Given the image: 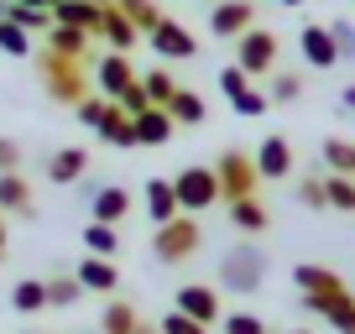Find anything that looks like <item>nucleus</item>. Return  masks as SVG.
<instances>
[{"label": "nucleus", "mask_w": 355, "mask_h": 334, "mask_svg": "<svg viewBox=\"0 0 355 334\" xmlns=\"http://www.w3.org/2000/svg\"><path fill=\"white\" fill-rule=\"evenodd\" d=\"M298 53H303V63L309 68H324V73H329L334 63H340V47H334V37H329V21H309L298 32Z\"/></svg>", "instance_id": "nucleus-11"}, {"label": "nucleus", "mask_w": 355, "mask_h": 334, "mask_svg": "<svg viewBox=\"0 0 355 334\" xmlns=\"http://www.w3.org/2000/svg\"><path fill=\"white\" fill-rule=\"evenodd\" d=\"M125 214H131V193H125L121 183H105V188L89 199V220H100V225H121Z\"/></svg>", "instance_id": "nucleus-18"}, {"label": "nucleus", "mask_w": 355, "mask_h": 334, "mask_svg": "<svg viewBox=\"0 0 355 334\" xmlns=\"http://www.w3.org/2000/svg\"><path fill=\"white\" fill-rule=\"evenodd\" d=\"M100 16H105V6H94V0H58L53 6L58 26H78V32H89V37H100Z\"/></svg>", "instance_id": "nucleus-16"}, {"label": "nucleus", "mask_w": 355, "mask_h": 334, "mask_svg": "<svg viewBox=\"0 0 355 334\" xmlns=\"http://www.w3.org/2000/svg\"><path fill=\"white\" fill-rule=\"evenodd\" d=\"M319 162H324V173L355 178V141H345V136H324V146H319Z\"/></svg>", "instance_id": "nucleus-25"}, {"label": "nucleus", "mask_w": 355, "mask_h": 334, "mask_svg": "<svg viewBox=\"0 0 355 334\" xmlns=\"http://www.w3.org/2000/svg\"><path fill=\"white\" fill-rule=\"evenodd\" d=\"M266 282V256H261V245H251V240H241V245H230L220 256V288L225 292H256Z\"/></svg>", "instance_id": "nucleus-4"}, {"label": "nucleus", "mask_w": 355, "mask_h": 334, "mask_svg": "<svg viewBox=\"0 0 355 334\" xmlns=\"http://www.w3.org/2000/svg\"><path fill=\"white\" fill-rule=\"evenodd\" d=\"M173 308L178 313H189V319H199L204 329L209 324L225 319V303H220V288H209V282H183V288L173 292Z\"/></svg>", "instance_id": "nucleus-7"}, {"label": "nucleus", "mask_w": 355, "mask_h": 334, "mask_svg": "<svg viewBox=\"0 0 355 334\" xmlns=\"http://www.w3.org/2000/svg\"><path fill=\"white\" fill-rule=\"evenodd\" d=\"M230 110H235V115H245V121H261V115L272 110V94H261V89L251 84V89H245L241 100H230Z\"/></svg>", "instance_id": "nucleus-38"}, {"label": "nucleus", "mask_w": 355, "mask_h": 334, "mask_svg": "<svg viewBox=\"0 0 355 334\" xmlns=\"http://www.w3.org/2000/svg\"><path fill=\"white\" fill-rule=\"evenodd\" d=\"M89 63H73V58H58V53H37V73H42V89L53 94L58 105H68L73 110L78 100L89 94V73H84Z\"/></svg>", "instance_id": "nucleus-1"}, {"label": "nucleus", "mask_w": 355, "mask_h": 334, "mask_svg": "<svg viewBox=\"0 0 355 334\" xmlns=\"http://www.w3.org/2000/svg\"><path fill=\"white\" fill-rule=\"evenodd\" d=\"M6 21H16V26H21V32H53V11H42V6H21V0H11V6H6Z\"/></svg>", "instance_id": "nucleus-31"}, {"label": "nucleus", "mask_w": 355, "mask_h": 334, "mask_svg": "<svg viewBox=\"0 0 355 334\" xmlns=\"http://www.w3.org/2000/svg\"><path fill=\"white\" fill-rule=\"evenodd\" d=\"M115 105H121V110L131 115V121H136L141 110H152V100H146V89H141V78H136V84H125V89L115 94Z\"/></svg>", "instance_id": "nucleus-41"}, {"label": "nucleus", "mask_w": 355, "mask_h": 334, "mask_svg": "<svg viewBox=\"0 0 355 334\" xmlns=\"http://www.w3.org/2000/svg\"><path fill=\"white\" fill-rule=\"evenodd\" d=\"M173 188H178V209L183 214H204L209 204H220V178H214V167H183L173 178Z\"/></svg>", "instance_id": "nucleus-5"}, {"label": "nucleus", "mask_w": 355, "mask_h": 334, "mask_svg": "<svg viewBox=\"0 0 355 334\" xmlns=\"http://www.w3.org/2000/svg\"><path fill=\"white\" fill-rule=\"evenodd\" d=\"M141 89H146V100H152L157 110H167V100L178 94V78L167 73V68H152V73H141Z\"/></svg>", "instance_id": "nucleus-34"}, {"label": "nucleus", "mask_w": 355, "mask_h": 334, "mask_svg": "<svg viewBox=\"0 0 355 334\" xmlns=\"http://www.w3.org/2000/svg\"><path fill=\"white\" fill-rule=\"evenodd\" d=\"M73 277H78L84 292H100V298H115V288H121V272H115L110 256H84L73 267Z\"/></svg>", "instance_id": "nucleus-14"}, {"label": "nucleus", "mask_w": 355, "mask_h": 334, "mask_svg": "<svg viewBox=\"0 0 355 334\" xmlns=\"http://www.w3.org/2000/svg\"><path fill=\"white\" fill-rule=\"evenodd\" d=\"M293 282H298V292H345V277L334 267H319V261L293 267Z\"/></svg>", "instance_id": "nucleus-24"}, {"label": "nucleus", "mask_w": 355, "mask_h": 334, "mask_svg": "<svg viewBox=\"0 0 355 334\" xmlns=\"http://www.w3.org/2000/svg\"><path fill=\"white\" fill-rule=\"evenodd\" d=\"M329 37H334V47H340V63H355V26L345 21V16L329 21Z\"/></svg>", "instance_id": "nucleus-40"}, {"label": "nucleus", "mask_w": 355, "mask_h": 334, "mask_svg": "<svg viewBox=\"0 0 355 334\" xmlns=\"http://www.w3.org/2000/svg\"><path fill=\"white\" fill-rule=\"evenodd\" d=\"M157 329H162V334H209L199 319H189V313H178V308L162 313V319H157Z\"/></svg>", "instance_id": "nucleus-43"}, {"label": "nucleus", "mask_w": 355, "mask_h": 334, "mask_svg": "<svg viewBox=\"0 0 355 334\" xmlns=\"http://www.w3.org/2000/svg\"><path fill=\"white\" fill-rule=\"evenodd\" d=\"M115 6H121V11H125V21H131L136 26V32H152V26L157 21H162V11H157V6H152V0H115Z\"/></svg>", "instance_id": "nucleus-35"}, {"label": "nucleus", "mask_w": 355, "mask_h": 334, "mask_svg": "<svg viewBox=\"0 0 355 334\" xmlns=\"http://www.w3.org/2000/svg\"><path fill=\"white\" fill-rule=\"evenodd\" d=\"M298 204L303 209H329V199H324V173H313V178L298 183Z\"/></svg>", "instance_id": "nucleus-42"}, {"label": "nucleus", "mask_w": 355, "mask_h": 334, "mask_svg": "<svg viewBox=\"0 0 355 334\" xmlns=\"http://www.w3.org/2000/svg\"><path fill=\"white\" fill-rule=\"evenodd\" d=\"M94 334H100V329H94Z\"/></svg>", "instance_id": "nucleus-54"}, {"label": "nucleus", "mask_w": 355, "mask_h": 334, "mask_svg": "<svg viewBox=\"0 0 355 334\" xmlns=\"http://www.w3.org/2000/svg\"><path fill=\"white\" fill-rule=\"evenodd\" d=\"M94 6H115V0H94Z\"/></svg>", "instance_id": "nucleus-51"}, {"label": "nucleus", "mask_w": 355, "mask_h": 334, "mask_svg": "<svg viewBox=\"0 0 355 334\" xmlns=\"http://www.w3.org/2000/svg\"><path fill=\"white\" fill-rule=\"evenodd\" d=\"M89 42H94V37L89 32H78V26H58L53 21V32H47V53H58V58H73V63H89Z\"/></svg>", "instance_id": "nucleus-22"}, {"label": "nucleus", "mask_w": 355, "mask_h": 334, "mask_svg": "<svg viewBox=\"0 0 355 334\" xmlns=\"http://www.w3.org/2000/svg\"><path fill=\"white\" fill-rule=\"evenodd\" d=\"M136 334H162V329H157V324H146V319H141V324H136Z\"/></svg>", "instance_id": "nucleus-47"}, {"label": "nucleus", "mask_w": 355, "mask_h": 334, "mask_svg": "<svg viewBox=\"0 0 355 334\" xmlns=\"http://www.w3.org/2000/svg\"><path fill=\"white\" fill-rule=\"evenodd\" d=\"M0 256H6V251H0Z\"/></svg>", "instance_id": "nucleus-53"}, {"label": "nucleus", "mask_w": 355, "mask_h": 334, "mask_svg": "<svg viewBox=\"0 0 355 334\" xmlns=\"http://www.w3.org/2000/svg\"><path fill=\"white\" fill-rule=\"evenodd\" d=\"M235 68H245L251 78L277 73V32H266V26H251L245 37H235Z\"/></svg>", "instance_id": "nucleus-6"}, {"label": "nucleus", "mask_w": 355, "mask_h": 334, "mask_svg": "<svg viewBox=\"0 0 355 334\" xmlns=\"http://www.w3.org/2000/svg\"><path fill=\"white\" fill-rule=\"evenodd\" d=\"M0 251H6V214H0Z\"/></svg>", "instance_id": "nucleus-48"}, {"label": "nucleus", "mask_w": 355, "mask_h": 334, "mask_svg": "<svg viewBox=\"0 0 355 334\" xmlns=\"http://www.w3.org/2000/svg\"><path fill=\"white\" fill-rule=\"evenodd\" d=\"M173 131H178V125H173V115H167V110H157V105L136 115V146H167V141H173Z\"/></svg>", "instance_id": "nucleus-23"}, {"label": "nucleus", "mask_w": 355, "mask_h": 334, "mask_svg": "<svg viewBox=\"0 0 355 334\" xmlns=\"http://www.w3.org/2000/svg\"><path fill=\"white\" fill-rule=\"evenodd\" d=\"M105 110H110V100L105 94H84V100L73 105V115H78V125H89V131H100V121H105Z\"/></svg>", "instance_id": "nucleus-39"}, {"label": "nucleus", "mask_w": 355, "mask_h": 334, "mask_svg": "<svg viewBox=\"0 0 355 334\" xmlns=\"http://www.w3.org/2000/svg\"><path fill=\"white\" fill-rule=\"evenodd\" d=\"M256 173H261V183L293 178V146H288V136H266V141L256 146Z\"/></svg>", "instance_id": "nucleus-13"}, {"label": "nucleus", "mask_w": 355, "mask_h": 334, "mask_svg": "<svg viewBox=\"0 0 355 334\" xmlns=\"http://www.w3.org/2000/svg\"><path fill=\"white\" fill-rule=\"evenodd\" d=\"M340 105H345V110L355 115V84H345V89H340Z\"/></svg>", "instance_id": "nucleus-46"}, {"label": "nucleus", "mask_w": 355, "mask_h": 334, "mask_svg": "<svg viewBox=\"0 0 355 334\" xmlns=\"http://www.w3.org/2000/svg\"><path fill=\"white\" fill-rule=\"evenodd\" d=\"M288 334H313V329H288Z\"/></svg>", "instance_id": "nucleus-50"}, {"label": "nucleus", "mask_w": 355, "mask_h": 334, "mask_svg": "<svg viewBox=\"0 0 355 334\" xmlns=\"http://www.w3.org/2000/svg\"><path fill=\"white\" fill-rule=\"evenodd\" d=\"M220 329H225V334H266V324L256 319V313H241V308H235V313H225V319H220Z\"/></svg>", "instance_id": "nucleus-44"}, {"label": "nucleus", "mask_w": 355, "mask_h": 334, "mask_svg": "<svg viewBox=\"0 0 355 334\" xmlns=\"http://www.w3.org/2000/svg\"><path fill=\"white\" fill-rule=\"evenodd\" d=\"M146 42H152V53L173 58V63H189V58H199V42H193V32L183 21H173V16H162V21L146 32Z\"/></svg>", "instance_id": "nucleus-8"}, {"label": "nucleus", "mask_w": 355, "mask_h": 334, "mask_svg": "<svg viewBox=\"0 0 355 334\" xmlns=\"http://www.w3.org/2000/svg\"><path fill=\"white\" fill-rule=\"evenodd\" d=\"M78 298H84V288H78L73 272H58V277H47V308H73Z\"/></svg>", "instance_id": "nucleus-32"}, {"label": "nucleus", "mask_w": 355, "mask_h": 334, "mask_svg": "<svg viewBox=\"0 0 355 334\" xmlns=\"http://www.w3.org/2000/svg\"><path fill=\"white\" fill-rule=\"evenodd\" d=\"M282 6H309V0H282Z\"/></svg>", "instance_id": "nucleus-49"}, {"label": "nucleus", "mask_w": 355, "mask_h": 334, "mask_svg": "<svg viewBox=\"0 0 355 334\" xmlns=\"http://www.w3.org/2000/svg\"><path fill=\"white\" fill-rule=\"evenodd\" d=\"M0 173H21V141L0 136Z\"/></svg>", "instance_id": "nucleus-45"}, {"label": "nucleus", "mask_w": 355, "mask_h": 334, "mask_svg": "<svg viewBox=\"0 0 355 334\" xmlns=\"http://www.w3.org/2000/svg\"><path fill=\"white\" fill-rule=\"evenodd\" d=\"M100 37L110 42V53H131V47L141 42V32H136V26L125 21V11H121V6H105V16H100Z\"/></svg>", "instance_id": "nucleus-21"}, {"label": "nucleus", "mask_w": 355, "mask_h": 334, "mask_svg": "<svg viewBox=\"0 0 355 334\" xmlns=\"http://www.w3.org/2000/svg\"><path fill=\"white\" fill-rule=\"evenodd\" d=\"M136 324H141V313H136V303L125 298H110L100 313V334H136Z\"/></svg>", "instance_id": "nucleus-28"}, {"label": "nucleus", "mask_w": 355, "mask_h": 334, "mask_svg": "<svg viewBox=\"0 0 355 334\" xmlns=\"http://www.w3.org/2000/svg\"><path fill=\"white\" fill-rule=\"evenodd\" d=\"M167 115H173V125H204L209 105L199 100V89H183V84H178V94L167 100Z\"/></svg>", "instance_id": "nucleus-26"}, {"label": "nucleus", "mask_w": 355, "mask_h": 334, "mask_svg": "<svg viewBox=\"0 0 355 334\" xmlns=\"http://www.w3.org/2000/svg\"><path fill=\"white\" fill-rule=\"evenodd\" d=\"M272 100H282V105H293V100H303V73H293V68H277L272 73Z\"/></svg>", "instance_id": "nucleus-37"}, {"label": "nucleus", "mask_w": 355, "mask_h": 334, "mask_svg": "<svg viewBox=\"0 0 355 334\" xmlns=\"http://www.w3.org/2000/svg\"><path fill=\"white\" fill-rule=\"evenodd\" d=\"M0 214H21V220H32V214H37L32 183H26L21 173H0Z\"/></svg>", "instance_id": "nucleus-17"}, {"label": "nucleus", "mask_w": 355, "mask_h": 334, "mask_svg": "<svg viewBox=\"0 0 355 334\" xmlns=\"http://www.w3.org/2000/svg\"><path fill=\"white\" fill-rule=\"evenodd\" d=\"M26 334H42V329H26Z\"/></svg>", "instance_id": "nucleus-52"}, {"label": "nucleus", "mask_w": 355, "mask_h": 334, "mask_svg": "<svg viewBox=\"0 0 355 334\" xmlns=\"http://www.w3.org/2000/svg\"><path fill=\"white\" fill-rule=\"evenodd\" d=\"M94 136H100L105 146H115V152H131V146H136V121L110 100V110H105V121H100V131H94Z\"/></svg>", "instance_id": "nucleus-19"}, {"label": "nucleus", "mask_w": 355, "mask_h": 334, "mask_svg": "<svg viewBox=\"0 0 355 334\" xmlns=\"http://www.w3.org/2000/svg\"><path fill=\"white\" fill-rule=\"evenodd\" d=\"M84 173H89V152H84V146H58V152L47 157V178H53L58 188L84 183Z\"/></svg>", "instance_id": "nucleus-15"}, {"label": "nucleus", "mask_w": 355, "mask_h": 334, "mask_svg": "<svg viewBox=\"0 0 355 334\" xmlns=\"http://www.w3.org/2000/svg\"><path fill=\"white\" fill-rule=\"evenodd\" d=\"M11 308L16 313H42L47 308V277H21L11 288Z\"/></svg>", "instance_id": "nucleus-30"}, {"label": "nucleus", "mask_w": 355, "mask_h": 334, "mask_svg": "<svg viewBox=\"0 0 355 334\" xmlns=\"http://www.w3.org/2000/svg\"><path fill=\"white\" fill-rule=\"evenodd\" d=\"M84 251L89 256H121V230H115V225H100V220H89L84 225Z\"/></svg>", "instance_id": "nucleus-29"}, {"label": "nucleus", "mask_w": 355, "mask_h": 334, "mask_svg": "<svg viewBox=\"0 0 355 334\" xmlns=\"http://www.w3.org/2000/svg\"><path fill=\"white\" fill-rule=\"evenodd\" d=\"M324 199H329V209H340V214H355V178H340V173H324Z\"/></svg>", "instance_id": "nucleus-33"}, {"label": "nucleus", "mask_w": 355, "mask_h": 334, "mask_svg": "<svg viewBox=\"0 0 355 334\" xmlns=\"http://www.w3.org/2000/svg\"><path fill=\"white\" fill-rule=\"evenodd\" d=\"M136 63H131V53H100V63H94V84H100V94L105 100H115V94L125 89V84H136Z\"/></svg>", "instance_id": "nucleus-12"}, {"label": "nucleus", "mask_w": 355, "mask_h": 334, "mask_svg": "<svg viewBox=\"0 0 355 334\" xmlns=\"http://www.w3.org/2000/svg\"><path fill=\"white\" fill-rule=\"evenodd\" d=\"M146 214H152V225H167V220H178V188H173V178H146Z\"/></svg>", "instance_id": "nucleus-20"}, {"label": "nucleus", "mask_w": 355, "mask_h": 334, "mask_svg": "<svg viewBox=\"0 0 355 334\" xmlns=\"http://www.w3.org/2000/svg\"><path fill=\"white\" fill-rule=\"evenodd\" d=\"M214 178H220V204H241V199H256L261 188V173H256V157H245L241 146L214 157Z\"/></svg>", "instance_id": "nucleus-3"}, {"label": "nucleus", "mask_w": 355, "mask_h": 334, "mask_svg": "<svg viewBox=\"0 0 355 334\" xmlns=\"http://www.w3.org/2000/svg\"><path fill=\"white\" fill-rule=\"evenodd\" d=\"M303 308L319 313L329 329L355 334V298H350V288H345V292H303Z\"/></svg>", "instance_id": "nucleus-9"}, {"label": "nucleus", "mask_w": 355, "mask_h": 334, "mask_svg": "<svg viewBox=\"0 0 355 334\" xmlns=\"http://www.w3.org/2000/svg\"><path fill=\"white\" fill-rule=\"evenodd\" d=\"M199 240H204L199 220H193V214H178V220H167V225L152 230V256L162 261V267H183L189 256H199Z\"/></svg>", "instance_id": "nucleus-2"}, {"label": "nucleus", "mask_w": 355, "mask_h": 334, "mask_svg": "<svg viewBox=\"0 0 355 334\" xmlns=\"http://www.w3.org/2000/svg\"><path fill=\"white\" fill-rule=\"evenodd\" d=\"M0 53L6 58H32V32H21L16 21L0 16Z\"/></svg>", "instance_id": "nucleus-36"}, {"label": "nucleus", "mask_w": 355, "mask_h": 334, "mask_svg": "<svg viewBox=\"0 0 355 334\" xmlns=\"http://www.w3.org/2000/svg\"><path fill=\"white\" fill-rule=\"evenodd\" d=\"M251 26H256V6L251 0H214L209 32L220 37V42H235V37H245Z\"/></svg>", "instance_id": "nucleus-10"}, {"label": "nucleus", "mask_w": 355, "mask_h": 334, "mask_svg": "<svg viewBox=\"0 0 355 334\" xmlns=\"http://www.w3.org/2000/svg\"><path fill=\"white\" fill-rule=\"evenodd\" d=\"M225 209H230V225L241 235H261L266 225H272V214H266L261 199H241V204H225Z\"/></svg>", "instance_id": "nucleus-27"}]
</instances>
